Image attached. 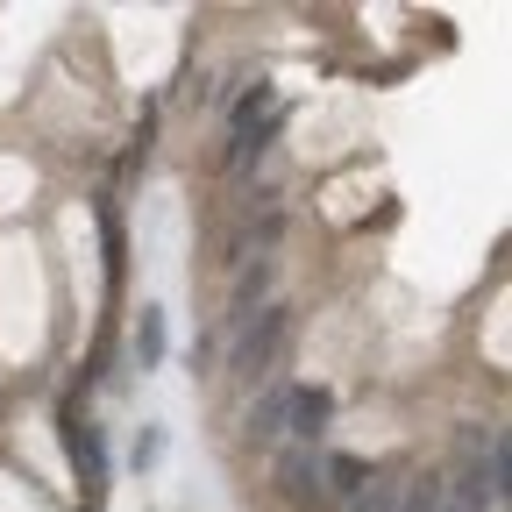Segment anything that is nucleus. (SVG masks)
Listing matches in <instances>:
<instances>
[{"mask_svg":"<svg viewBox=\"0 0 512 512\" xmlns=\"http://www.w3.org/2000/svg\"><path fill=\"white\" fill-rule=\"evenodd\" d=\"M285 335H292V306H264V313L249 320V328H235V356H228V370H235L242 384L271 377V363H278Z\"/></svg>","mask_w":512,"mask_h":512,"instance_id":"f257e3e1","label":"nucleus"},{"mask_svg":"<svg viewBox=\"0 0 512 512\" xmlns=\"http://www.w3.org/2000/svg\"><path fill=\"white\" fill-rule=\"evenodd\" d=\"M57 434H64V456H72L79 484H86V491H100V484H107V448H100V427H93V420H79V406H64V413H57Z\"/></svg>","mask_w":512,"mask_h":512,"instance_id":"f03ea898","label":"nucleus"},{"mask_svg":"<svg viewBox=\"0 0 512 512\" xmlns=\"http://www.w3.org/2000/svg\"><path fill=\"white\" fill-rule=\"evenodd\" d=\"M328 420H335V392H328V384H292V413H285V434H292L299 448H320Z\"/></svg>","mask_w":512,"mask_h":512,"instance_id":"7ed1b4c3","label":"nucleus"},{"mask_svg":"<svg viewBox=\"0 0 512 512\" xmlns=\"http://www.w3.org/2000/svg\"><path fill=\"white\" fill-rule=\"evenodd\" d=\"M264 292H271V256H256V264H242V278H235V292H228V335L249 328V320L264 313Z\"/></svg>","mask_w":512,"mask_h":512,"instance_id":"20e7f679","label":"nucleus"},{"mask_svg":"<svg viewBox=\"0 0 512 512\" xmlns=\"http://www.w3.org/2000/svg\"><path fill=\"white\" fill-rule=\"evenodd\" d=\"M285 413H292V384H271V392L256 399V406H249L242 434H249L256 448H278V441H285Z\"/></svg>","mask_w":512,"mask_h":512,"instance_id":"39448f33","label":"nucleus"},{"mask_svg":"<svg viewBox=\"0 0 512 512\" xmlns=\"http://www.w3.org/2000/svg\"><path fill=\"white\" fill-rule=\"evenodd\" d=\"M164 349H171V335H164V306H143L136 328H128V356H136V370H157Z\"/></svg>","mask_w":512,"mask_h":512,"instance_id":"423d86ee","label":"nucleus"},{"mask_svg":"<svg viewBox=\"0 0 512 512\" xmlns=\"http://www.w3.org/2000/svg\"><path fill=\"white\" fill-rule=\"evenodd\" d=\"M441 505H448V477L427 470V477H406L399 484V512H441Z\"/></svg>","mask_w":512,"mask_h":512,"instance_id":"0eeeda50","label":"nucleus"},{"mask_svg":"<svg viewBox=\"0 0 512 512\" xmlns=\"http://www.w3.org/2000/svg\"><path fill=\"white\" fill-rule=\"evenodd\" d=\"M278 484L285 491H306V484H320V448H285V456H278Z\"/></svg>","mask_w":512,"mask_h":512,"instance_id":"6e6552de","label":"nucleus"},{"mask_svg":"<svg viewBox=\"0 0 512 512\" xmlns=\"http://www.w3.org/2000/svg\"><path fill=\"white\" fill-rule=\"evenodd\" d=\"M320 477H328V491L356 498V491L370 484V463H363V456H320Z\"/></svg>","mask_w":512,"mask_h":512,"instance_id":"1a4fd4ad","label":"nucleus"},{"mask_svg":"<svg viewBox=\"0 0 512 512\" xmlns=\"http://www.w3.org/2000/svg\"><path fill=\"white\" fill-rule=\"evenodd\" d=\"M349 512H399V477L392 470H370V484L349 498Z\"/></svg>","mask_w":512,"mask_h":512,"instance_id":"9d476101","label":"nucleus"},{"mask_svg":"<svg viewBox=\"0 0 512 512\" xmlns=\"http://www.w3.org/2000/svg\"><path fill=\"white\" fill-rule=\"evenodd\" d=\"M264 114H271V86L256 79V86L235 100V143H242V136H256V128H264Z\"/></svg>","mask_w":512,"mask_h":512,"instance_id":"9b49d317","label":"nucleus"},{"mask_svg":"<svg viewBox=\"0 0 512 512\" xmlns=\"http://www.w3.org/2000/svg\"><path fill=\"white\" fill-rule=\"evenodd\" d=\"M157 456H164V427H136V441H128V463H136V470H157Z\"/></svg>","mask_w":512,"mask_h":512,"instance_id":"f8f14e48","label":"nucleus"},{"mask_svg":"<svg viewBox=\"0 0 512 512\" xmlns=\"http://www.w3.org/2000/svg\"><path fill=\"white\" fill-rule=\"evenodd\" d=\"M441 512H456V505H441Z\"/></svg>","mask_w":512,"mask_h":512,"instance_id":"ddd939ff","label":"nucleus"},{"mask_svg":"<svg viewBox=\"0 0 512 512\" xmlns=\"http://www.w3.org/2000/svg\"><path fill=\"white\" fill-rule=\"evenodd\" d=\"M86 512H100V505H86Z\"/></svg>","mask_w":512,"mask_h":512,"instance_id":"4468645a","label":"nucleus"}]
</instances>
